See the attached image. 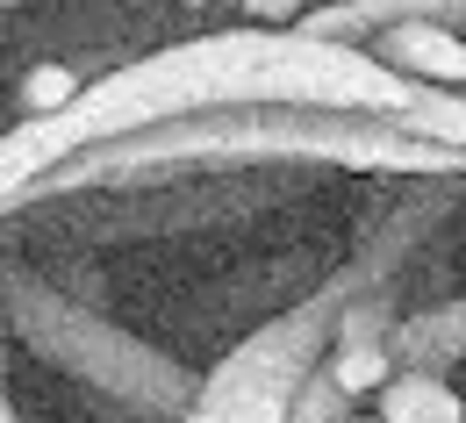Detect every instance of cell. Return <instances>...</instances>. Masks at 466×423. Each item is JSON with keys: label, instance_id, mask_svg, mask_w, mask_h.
I'll return each mask as SVG.
<instances>
[{"label": "cell", "instance_id": "6da1fadb", "mask_svg": "<svg viewBox=\"0 0 466 423\" xmlns=\"http://www.w3.org/2000/svg\"><path fill=\"white\" fill-rule=\"evenodd\" d=\"M359 287H373V273L351 258L345 273H330L309 302H294V308H280L273 323H258L230 359L201 380L194 409L179 423H294V402H301V388L316 380V366L330 359L338 323H345V308H351Z\"/></svg>", "mask_w": 466, "mask_h": 423}, {"label": "cell", "instance_id": "7a4b0ae2", "mask_svg": "<svg viewBox=\"0 0 466 423\" xmlns=\"http://www.w3.org/2000/svg\"><path fill=\"white\" fill-rule=\"evenodd\" d=\"M0 302H7V323H15L44 359H58L65 373H86V380L108 388V395H129L151 423H179L194 409L201 380H187L179 366H166L158 352H144L137 337H122L116 323H101L94 308L65 302L58 287H44L36 273H7V280H0Z\"/></svg>", "mask_w": 466, "mask_h": 423}, {"label": "cell", "instance_id": "3957f363", "mask_svg": "<svg viewBox=\"0 0 466 423\" xmlns=\"http://www.w3.org/2000/svg\"><path fill=\"white\" fill-rule=\"evenodd\" d=\"M409 22H445V29L466 36V0H330V7H309L294 29L301 36H323V44L373 51V36L409 29Z\"/></svg>", "mask_w": 466, "mask_h": 423}, {"label": "cell", "instance_id": "277c9868", "mask_svg": "<svg viewBox=\"0 0 466 423\" xmlns=\"http://www.w3.org/2000/svg\"><path fill=\"white\" fill-rule=\"evenodd\" d=\"M373 58L402 79H423V86H460L466 94V36L445 29V22H409V29H388L373 36Z\"/></svg>", "mask_w": 466, "mask_h": 423}, {"label": "cell", "instance_id": "5b68a950", "mask_svg": "<svg viewBox=\"0 0 466 423\" xmlns=\"http://www.w3.org/2000/svg\"><path fill=\"white\" fill-rule=\"evenodd\" d=\"M373 402H380V409H373L380 423H466L460 388H452L445 373H431V366H402Z\"/></svg>", "mask_w": 466, "mask_h": 423}, {"label": "cell", "instance_id": "8992f818", "mask_svg": "<svg viewBox=\"0 0 466 423\" xmlns=\"http://www.w3.org/2000/svg\"><path fill=\"white\" fill-rule=\"evenodd\" d=\"M330 373H338V388H351V395H380L395 373H402V359H395V337H359V330H338V345H330Z\"/></svg>", "mask_w": 466, "mask_h": 423}, {"label": "cell", "instance_id": "52a82bcc", "mask_svg": "<svg viewBox=\"0 0 466 423\" xmlns=\"http://www.w3.org/2000/svg\"><path fill=\"white\" fill-rule=\"evenodd\" d=\"M395 122H402L409 136L445 144V151H460V158H466V94H460V86H416V101H409Z\"/></svg>", "mask_w": 466, "mask_h": 423}, {"label": "cell", "instance_id": "ba28073f", "mask_svg": "<svg viewBox=\"0 0 466 423\" xmlns=\"http://www.w3.org/2000/svg\"><path fill=\"white\" fill-rule=\"evenodd\" d=\"M79 94H86V79H79V65H65V58H36L22 72V116H65Z\"/></svg>", "mask_w": 466, "mask_h": 423}, {"label": "cell", "instance_id": "9c48e42d", "mask_svg": "<svg viewBox=\"0 0 466 423\" xmlns=\"http://www.w3.org/2000/svg\"><path fill=\"white\" fill-rule=\"evenodd\" d=\"M7 345H15V323H7V302H0V423H22L15 395H7Z\"/></svg>", "mask_w": 466, "mask_h": 423}, {"label": "cell", "instance_id": "30bf717a", "mask_svg": "<svg viewBox=\"0 0 466 423\" xmlns=\"http://www.w3.org/2000/svg\"><path fill=\"white\" fill-rule=\"evenodd\" d=\"M351 423H380V417H351Z\"/></svg>", "mask_w": 466, "mask_h": 423}, {"label": "cell", "instance_id": "8fae6325", "mask_svg": "<svg viewBox=\"0 0 466 423\" xmlns=\"http://www.w3.org/2000/svg\"><path fill=\"white\" fill-rule=\"evenodd\" d=\"M179 7H201V0H179Z\"/></svg>", "mask_w": 466, "mask_h": 423}]
</instances>
